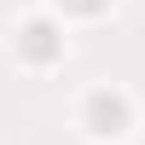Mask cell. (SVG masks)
I'll return each mask as SVG.
<instances>
[{
	"label": "cell",
	"instance_id": "3957f363",
	"mask_svg": "<svg viewBox=\"0 0 145 145\" xmlns=\"http://www.w3.org/2000/svg\"><path fill=\"white\" fill-rule=\"evenodd\" d=\"M64 6H70V12H105L110 0H64Z\"/></svg>",
	"mask_w": 145,
	"mask_h": 145
},
{
	"label": "cell",
	"instance_id": "7a4b0ae2",
	"mask_svg": "<svg viewBox=\"0 0 145 145\" xmlns=\"http://www.w3.org/2000/svg\"><path fill=\"white\" fill-rule=\"evenodd\" d=\"M18 52L29 58V64H52V58L64 52V29H58L52 18H29L18 29Z\"/></svg>",
	"mask_w": 145,
	"mask_h": 145
},
{
	"label": "cell",
	"instance_id": "6da1fadb",
	"mask_svg": "<svg viewBox=\"0 0 145 145\" xmlns=\"http://www.w3.org/2000/svg\"><path fill=\"white\" fill-rule=\"evenodd\" d=\"M81 122H87V134H99V139L128 134V122H134L128 93H116V87H93V93H87V105H81Z\"/></svg>",
	"mask_w": 145,
	"mask_h": 145
}]
</instances>
